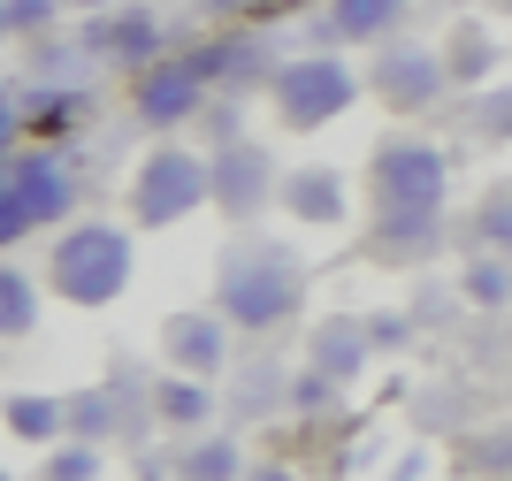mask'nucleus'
Here are the masks:
<instances>
[{
	"label": "nucleus",
	"instance_id": "nucleus-15",
	"mask_svg": "<svg viewBox=\"0 0 512 481\" xmlns=\"http://www.w3.org/2000/svg\"><path fill=\"white\" fill-rule=\"evenodd\" d=\"M291 222H306V230H337L344 207H352V191H344L337 168H291L283 176V199H276Z\"/></svg>",
	"mask_w": 512,
	"mask_h": 481
},
{
	"label": "nucleus",
	"instance_id": "nucleus-20",
	"mask_svg": "<svg viewBox=\"0 0 512 481\" xmlns=\"http://www.w3.org/2000/svg\"><path fill=\"white\" fill-rule=\"evenodd\" d=\"M69 428V398H46V390H16L8 398V436L16 443H54Z\"/></svg>",
	"mask_w": 512,
	"mask_h": 481
},
{
	"label": "nucleus",
	"instance_id": "nucleus-18",
	"mask_svg": "<svg viewBox=\"0 0 512 481\" xmlns=\"http://www.w3.org/2000/svg\"><path fill=\"white\" fill-rule=\"evenodd\" d=\"M146 413L161 420V428H214V382H199V375H161L146 390Z\"/></svg>",
	"mask_w": 512,
	"mask_h": 481
},
{
	"label": "nucleus",
	"instance_id": "nucleus-16",
	"mask_svg": "<svg viewBox=\"0 0 512 481\" xmlns=\"http://www.w3.org/2000/svg\"><path fill=\"white\" fill-rule=\"evenodd\" d=\"M436 54H444L451 92H467V84H482V92H490V84H497V62H505V54H497V39H490V31H482L474 16L451 23V39L436 46Z\"/></svg>",
	"mask_w": 512,
	"mask_h": 481
},
{
	"label": "nucleus",
	"instance_id": "nucleus-10",
	"mask_svg": "<svg viewBox=\"0 0 512 481\" xmlns=\"http://www.w3.org/2000/svg\"><path fill=\"white\" fill-rule=\"evenodd\" d=\"M130 115L146 130H184L207 115V77L192 69V54H161L153 69L130 77Z\"/></svg>",
	"mask_w": 512,
	"mask_h": 481
},
{
	"label": "nucleus",
	"instance_id": "nucleus-6",
	"mask_svg": "<svg viewBox=\"0 0 512 481\" xmlns=\"http://www.w3.org/2000/svg\"><path fill=\"white\" fill-rule=\"evenodd\" d=\"M367 199H375V214H444L451 153L428 138H383L367 161Z\"/></svg>",
	"mask_w": 512,
	"mask_h": 481
},
{
	"label": "nucleus",
	"instance_id": "nucleus-12",
	"mask_svg": "<svg viewBox=\"0 0 512 481\" xmlns=\"http://www.w3.org/2000/svg\"><path fill=\"white\" fill-rule=\"evenodd\" d=\"M444 245H451L444 214H375V230H367V260L375 268H428Z\"/></svg>",
	"mask_w": 512,
	"mask_h": 481
},
{
	"label": "nucleus",
	"instance_id": "nucleus-31",
	"mask_svg": "<svg viewBox=\"0 0 512 481\" xmlns=\"http://www.w3.org/2000/svg\"><path fill=\"white\" fill-rule=\"evenodd\" d=\"M245 481H299V474H291L283 459H260V466H245Z\"/></svg>",
	"mask_w": 512,
	"mask_h": 481
},
{
	"label": "nucleus",
	"instance_id": "nucleus-28",
	"mask_svg": "<svg viewBox=\"0 0 512 481\" xmlns=\"http://www.w3.org/2000/svg\"><path fill=\"white\" fill-rule=\"evenodd\" d=\"M199 123H207V153H222V146H237V138H253V130L237 123V107H207V115H199Z\"/></svg>",
	"mask_w": 512,
	"mask_h": 481
},
{
	"label": "nucleus",
	"instance_id": "nucleus-19",
	"mask_svg": "<svg viewBox=\"0 0 512 481\" xmlns=\"http://www.w3.org/2000/svg\"><path fill=\"white\" fill-rule=\"evenodd\" d=\"M176 481H245V451H237V436H222V428H199L192 451L176 459Z\"/></svg>",
	"mask_w": 512,
	"mask_h": 481
},
{
	"label": "nucleus",
	"instance_id": "nucleus-1",
	"mask_svg": "<svg viewBox=\"0 0 512 481\" xmlns=\"http://www.w3.org/2000/svg\"><path fill=\"white\" fill-rule=\"evenodd\" d=\"M306 306V260L283 237H253L237 230L222 245V268H214V314L245 336H268Z\"/></svg>",
	"mask_w": 512,
	"mask_h": 481
},
{
	"label": "nucleus",
	"instance_id": "nucleus-11",
	"mask_svg": "<svg viewBox=\"0 0 512 481\" xmlns=\"http://www.w3.org/2000/svg\"><path fill=\"white\" fill-rule=\"evenodd\" d=\"M230 321L214 314V306H176L169 321H161V359H169V375H230Z\"/></svg>",
	"mask_w": 512,
	"mask_h": 481
},
{
	"label": "nucleus",
	"instance_id": "nucleus-14",
	"mask_svg": "<svg viewBox=\"0 0 512 481\" xmlns=\"http://www.w3.org/2000/svg\"><path fill=\"white\" fill-rule=\"evenodd\" d=\"M413 0H329L321 8V39L329 46H390Z\"/></svg>",
	"mask_w": 512,
	"mask_h": 481
},
{
	"label": "nucleus",
	"instance_id": "nucleus-5",
	"mask_svg": "<svg viewBox=\"0 0 512 481\" xmlns=\"http://www.w3.org/2000/svg\"><path fill=\"white\" fill-rule=\"evenodd\" d=\"M360 92H367V77L344 54H291L268 77V107H276L283 130H329Z\"/></svg>",
	"mask_w": 512,
	"mask_h": 481
},
{
	"label": "nucleus",
	"instance_id": "nucleus-26",
	"mask_svg": "<svg viewBox=\"0 0 512 481\" xmlns=\"http://www.w3.org/2000/svg\"><path fill=\"white\" fill-rule=\"evenodd\" d=\"M39 481H100V443H54L46 451V466H39Z\"/></svg>",
	"mask_w": 512,
	"mask_h": 481
},
{
	"label": "nucleus",
	"instance_id": "nucleus-30",
	"mask_svg": "<svg viewBox=\"0 0 512 481\" xmlns=\"http://www.w3.org/2000/svg\"><path fill=\"white\" fill-rule=\"evenodd\" d=\"M474 459H482V466H512V436H490V443H474Z\"/></svg>",
	"mask_w": 512,
	"mask_h": 481
},
{
	"label": "nucleus",
	"instance_id": "nucleus-3",
	"mask_svg": "<svg viewBox=\"0 0 512 481\" xmlns=\"http://www.w3.org/2000/svg\"><path fill=\"white\" fill-rule=\"evenodd\" d=\"M77 214V176L54 146H16L0 168V245H23L39 230H69Z\"/></svg>",
	"mask_w": 512,
	"mask_h": 481
},
{
	"label": "nucleus",
	"instance_id": "nucleus-23",
	"mask_svg": "<svg viewBox=\"0 0 512 481\" xmlns=\"http://www.w3.org/2000/svg\"><path fill=\"white\" fill-rule=\"evenodd\" d=\"M31 329H39V283L8 260V268H0V336H8V344H23Z\"/></svg>",
	"mask_w": 512,
	"mask_h": 481
},
{
	"label": "nucleus",
	"instance_id": "nucleus-27",
	"mask_svg": "<svg viewBox=\"0 0 512 481\" xmlns=\"http://www.w3.org/2000/svg\"><path fill=\"white\" fill-rule=\"evenodd\" d=\"M474 138H490V146L512 138V84H490V92L474 100Z\"/></svg>",
	"mask_w": 512,
	"mask_h": 481
},
{
	"label": "nucleus",
	"instance_id": "nucleus-21",
	"mask_svg": "<svg viewBox=\"0 0 512 481\" xmlns=\"http://www.w3.org/2000/svg\"><path fill=\"white\" fill-rule=\"evenodd\" d=\"M467 252H505L512 260V184H490L467 214Z\"/></svg>",
	"mask_w": 512,
	"mask_h": 481
},
{
	"label": "nucleus",
	"instance_id": "nucleus-24",
	"mask_svg": "<svg viewBox=\"0 0 512 481\" xmlns=\"http://www.w3.org/2000/svg\"><path fill=\"white\" fill-rule=\"evenodd\" d=\"M115 428H123V390H85V398H69V436L77 443H107L115 436Z\"/></svg>",
	"mask_w": 512,
	"mask_h": 481
},
{
	"label": "nucleus",
	"instance_id": "nucleus-2",
	"mask_svg": "<svg viewBox=\"0 0 512 481\" xmlns=\"http://www.w3.org/2000/svg\"><path fill=\"white\" fill-rule=\"evenodd\" d=\"M130 275H138V245H130L123 222H69V230L54 237V252H46L54 298H62V306H85V314L115 306V298L130 291Z\"/></svg>",
	"mask_w": 512,
	"mask_h": 481
},
{
	"label": "nucleus",
	"instance_id": "nucleus-13",
	"mask_svg": "<svg viewBox=\"0 0 512 481\" xmlns=\"http://www.w3.org/2000/svg\"><path fill=\"white\" fill-rule=\"evenodd\" d=\"M192 69L207 77V92H214V84H268V77H276L260 31H214V39H199L192 46Z\"/></svg>",
	"mask_w": 512,
	"mask_h": 481
},
{
	"label": "nucleus",
	"instance_id": "nucleus-33",
	"mask_svg": "<svg viewBox=\"0 0 512 481\" xmlns=\"http://www.w3.org/2000/svg\"><path fill=\"white\" fill-rule=\"evenodd\" d=\"M199 8H214V16H237V8H245V0H199Z\"/></svg>",
	"mask_w": 512,
	"mask_h": 481
},
{
	"label": "nucleus",
	"instance_id": "nucleus-4",
	"mask_svg": "<svg viewBox=\"0 0 512 481\" xmlns=\"http://www.w3.org/2000/svg\"><path fill=\"white\" fill-rule=\"evenodd\" d=\"M123 207H130V230H176L184 214L214 207L207 153H192V146H153L146 161L130 168V184H123Z\"/></svg>",
	"mask_w": 512,
	"mask_h": 481
},
{
	"label": "nucleus",
	"instance_id": "nucleus-17",
	"mask_svg": "<svg viewBox=\"0 0 512 481\" xmlns=\"http://www.w3.org/2000/svg\"><path fill=\"white\" fill-rule=\"evenodd\" d=\"M367 359H375V336H367L360 314H329V321L314 329V367H321L329 382H352Z\"/></svg>",
	"mask_w": 512,
	"mask_h": 481
},
{
	"label": "nucleus",
	"instance_id": "nucleus-32",
	"mask_svg": "<svg viewBox=\"0 0 512 481\" xmlns=\"http://www.w3.org/2000/svg\"><path fill=\"white\" fill-rule=\"evenodd\" d=\"M77 16H107V8H123V0H69Z\"/></svg>",
	"mask_w": 512,
	"mask_h": 481
},
{
	"label": "nucleus",
	"instance_id": "nucleus-8",
	"mask_svg": "<svg viewBox=\"0 0 512 481\" xmlns=\"http://www.w3.org/2000/svg\"><path fill=\"white\" fill-rule=\"evenodd\" d=\"M367 92H375L390 115H428V107L451 92L444 54H436V46H413V39L375 46V62H367Z\"/></svg>",
	"mask_w": 512,
	"mask_h": 481
},
{
	"label": "nucleus",
	"instance_id": "nucleus-22",
	"mask_svg": "<svg viewBox=\"0 0 512 481\" xmlns=\"http://www.w3.org/2000/svg\"><path fill=\"white\" fill-rule=\"evenodd\" d=\"M459 306H512V260L505 252H467V268H459Z\"/></svg>",
	"mask_w": 512,
	"mask_h": 481
},
{
	"label": "nucleus",
	"instance_id": "nucleus-9",
	"mask_svg": "<svg viewBox=\"0 0 512 481\" xmlns=\"http://www.w3.org/2000/svg\"><path fill=\"white\" fill-rule=\"evenodd\" d=\"M77 46H85L100 69H123V77H138V69L161 62L169 31H161V16H153L146 0H123V8H107V16H85Z\"/></svg>",
	"mask_w": 512,
	"mask_h": 481
},
{
	"label": "nucleus",
	"instance_id": "nucleus-7",
	"mask_svg": "<svg viewBox=\"0 0 512 481\" xmlns=\"http://www.w3.org/2000/svg\"><path fill=\"white\" fill-rule=\"evenodd\" d=\"M207 184H214V214L245 230L253 214H268V199H283V168L260 138H237V146L207 153Z\"/></svg>",
	"mask_w": 512,
	"mask_h": 481
},
{
	"label": "nucleus",
	"instance_id": "nucleus-29",
	"mask_svg": "<svg viewBox=\"0 0 512 481\" xmlns=\"http://www.w3.org/2000/svg\"><path fill=\"white\" fill-rule=\"evenodd\" d=\"M367 336H375V352H398V344L413 336V321L406 314H375V321H367Z\"/></svg>",
	"mask_w": 512,
	"mask_h": 481
},
{
	"label": "nucleus",
	"instance_id": "nucleus-25",
	"mask_svg": "<svg viewBox=\"0 0 512 481\" xmlns=\"http://www.w3.org/2000/svg\"><path fill=\"white\" fill-rule=\"evenodd\" d=\"M62 8L69 0H0V31H8V39H46Z\"/></svg>",
	"mask_w": 512,
	"mask_h": 481
}]
</instances>
